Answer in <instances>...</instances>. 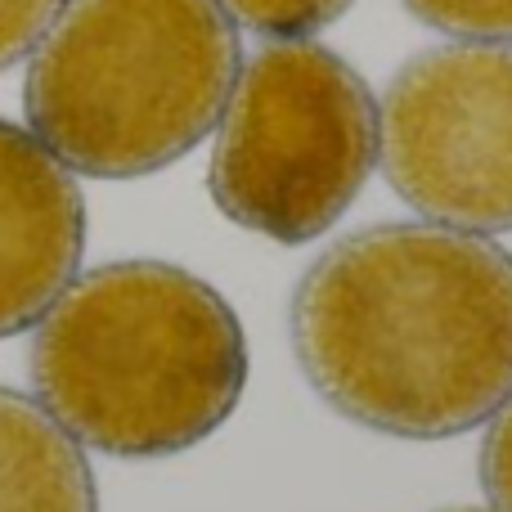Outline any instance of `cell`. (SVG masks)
Returning a JSON list of instances; mask_svg holds the SVG:
<instances>
[{
	"mask_svg": "<svg viewBox=\"0 0 512 512\" xmlns=\"http://www.w3.org/2000/svg\"><path fill=\"white\" fill-rule=\"evenodd\" d=\"M221 5L230 18L248 23L252 32L292 41V36H310L333 18H342L355 0H221Z\"/></svg>",
	"mask_w": 512,
	"mask_h": 512,
	"instance_id": "obj_8",
	"label": "cell"
},
{
	"mask_svg": "<svg viewBox=\"0 0 512 512\" xmlns=\"http://www.w3.org/2000/svg\"><path fill=\"white\" fill-rule=\"evenodd\" d=\"M32 382L72 441L113 459H167L239 409L248 337L230 301L185 265L108 261L41 315Z\"/></svg>",
	"mask_w": 512,
	"mask_h": 512,
	"instance_id": "obj_2",
	"label": "cell"
},
{
	"mask_svg": "<svg viewBox=\"0 0 512 512\" xmlns=\"http://www.w3.org/2000/svg\"><path fill=\"white\" fill-rule=\"evenodd\" d=\"M0 512H99L81 445L9 387H0Z\"/></svg>",
	"mask_w": 512,
	"mask_h": 512,
	"instance_id": "obj_7",
	"label": "cell"
},
{
	"mask_svg": "<svg viewBox=\"0 0 512 512\" xmlns=\"http://www.w3.org/2000/svg\"><path fill=\"white\" fill-rule=\"evenodd\" d=\"M68 0H0V72L41 45Z\"/></svg>",
	"mask_w": 512,
	"mask_h": 512,
	"instance_id": "obj_10",
	"label": "cell"
},
{
	"mask_svg": "<svg viewBox=\"0 0 512 512\" xmlns=\"http://www.w3.org/2000/svg\"><path fill=\"white\" fill-rule=\"evenodd\" d=\"M405 9L459 41H512V0H405Z\"/></svg>",
	"mask_w": 512,
	"mask_h": 512,
	"instance_id": "obj_9",
	"label": "cell"
},
{
	"mask_svg": "<svg viewBox=\"0 0 512 512\" xmlns=\"http://www.w3.org/2000/svg\"><path fill=\"white\" fill-rule=\"evenodd\" d=\"M239 63L221 0H68L36 45L23 108L68 171L135 180L216 131Z\"/></svg>",
	"mask_w": 512,
	"mask_h": 512,
	"instance_id": "obj_3",
	"label": "cell"
},
{
	"mask_svg": "<svg viewBox=\"0 0 512 512\" xmlns=\"http://www.w3.org/2000/svg\"><path fill=\"white\" fill-rule=\"evenodd\" d=\"M216 126L207 189L234 225L274 243L328 234L378 162L364 77L306 36L256 50Z\"/></svg>",
	"mask_w": 512,
	"mask_h": 512,
	"instance_id": "obj_4",
	"label": "cell"
},
{
	"mask_svg": "<svg viewBox=\"0 0 512 512\" xmlns=\"http://www.w3.org/2000/svg\"><path fill=\"white\" fill-rule=\"evenodd\" d=\"M481 486L495 512H512V396L499 405L481 445Z\"/></svg>",
	"mask_w": 512,
	"mask_h": 512,
	"instance_id": "obj_11",
	"label": "cell"
},
{
	"mask_svg": "<svg viewBox=\"0 0 512 512\" xmlns=\"http://www.w3.org/2000/svg\"><path fill=\"white\" fill-rule=\"evenodd\" d=\"M391 189L463 234L512 230V45L423 50L391 77L378 113Z\"/></svg>",
	"mask_w": 512,
	"mask_h": 512,
	"instance_id": "obj_5",
	"label": "cell"
},
{
	"mask_svg": "<svg viewBox=\"0 0 512 512\" xmlns=\"http://www.w3.org/2000/svg\"><path fill=\"white\" fill-rule=\"evenodd\" d=\"M459 512H468V508H459Z\"/></svg>",
	"mask_w": 512,
	"mask_h": 512,
	"instance_id": "obj_12",
	"label": "cell"
},
{
	"mask_svg": "<svg viewBox=\"0 0 512 512\" xmlns=\"http://www.w3.org/2000/svg\"><path fill=\"white\" fill-rule=\"evenodd\" d=\"M86 203L72 171L14 122H0V337L27 333L77 279Z\"/></svg>",
	"mask_w": 512,
	"mask_h": 512,
	"instance_id": "obj_6",
	"label": "cell"
},
{
	"mask_svg": "<svg viewBox=\"0 0 512 512\" xmlns=\"http://www.w3.org/2000/svg\"><path fill=\"white\" fill-rule=\"evenodd\" d=\"M292 351L319 400L369 432H472L512 396V252L414 221L346 234L301 274Z\"/></svg>",
	"mask_w": 512,
	"mask_h": 512,
	"instance_id": "obj_1",
	"label": "cell"
}]
</instances>
